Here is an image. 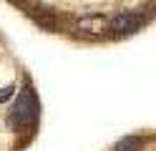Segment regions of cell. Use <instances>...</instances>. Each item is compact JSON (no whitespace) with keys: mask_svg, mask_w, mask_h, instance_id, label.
I'll list each match as a JSON object with an SVG mask.
<instances>
[{"mask_svg":"<svg viewBox=\"0 0 156 151\" xmlns=\"http://www.w3.org/2000/svg\"><path fill=\"white\" fill-rule=\"evenodd\" d=\"M13 91H15L13 86H5V88H0V103H5V101L10 98V96H13Z\"/></svg>","mask_w":156,"mask_h":151,"instance_id":"4","label":"cell"},{"mask_svg":"<svg viewBox=\"0 0 156 151\" xmlns=\"http://www.w3.org/2000/svg\"><path fill=\"white\" fill-rule=\"evenodd\" d=\"M13 3H23V0H13Z\"/></svg>","mask_w":156,"mask_h":151,"instance_id":"5","label":"cell"},{"mask_svg":"<svg viewBox=\"0 0 156 151\" xmlns=\"http://www.w3.org/2000/svg\"><path fill=\"white\" fill-rule=\"evenodd\" d=\"M139 146H141V141L136 138V136H126L123 141H119V144H116L113 151H139Z\"/></svg>","mask_w":156,"mask_h":151,"instance_id":"3","label":"cell"},{"mask_svg":"<svg viewBox=\"0 0 156 151\" xmlns=\"http://www.w3.org/2000/svg\"><path fill=\"white\" fill-rule=\"evenodd\" d=\"M146 23V18L141 13H121L111 20V28L116 33H133V30H139L141 25Z\"/></svg>","mask_w":156,"mask_h":151,"instance_id":"2","label":"cell"},{"mask_svg":"<svg viewBox=\"0 0 156 151\" xmlns=\"http://www.w3.org/2000/svg\"><path fill=\"white\" fill-rule=\"evenodd\" d=\"M35 121H38V101H35L30 88H23L13 103V111H10V126L25 128V126L35 124Z\"/></svg>","mask_w":156,"mask_h":151,"instance_id":"1","label":"cell"}]
</instances>
